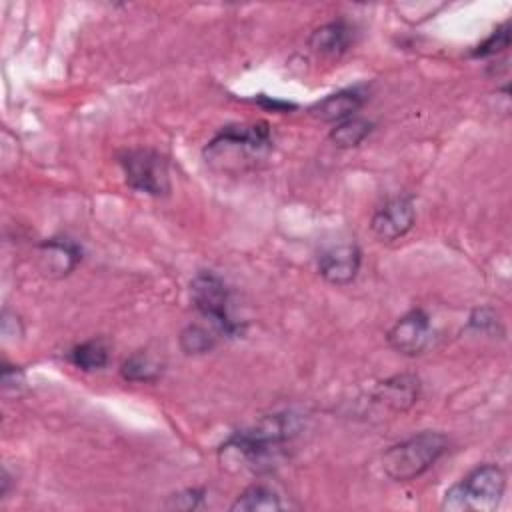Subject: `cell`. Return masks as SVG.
Listing matches in <instances>:
<instances>
[{
  "mask_svg": "<svg viewBox=\"0 0 512 512\" xmlns=\"http://www.w3.org/2000/svg\"><path fill=\"white\" fill-rule=\"evenodd\" d=\"M414 220H416V212H414L412 198L396 196L384 202L372 214L370 228L380 242H394L414 226Z\"/></svg>",
  "mask_w": 512,
  "mask_h": 512,
  "instance_id": "obj_8",
  "label": "cell"
},
{
  "mask_svg": "<svg viewBox=\"0 0 512 512\" xmlns=\"http://www.w3.org/2000/svg\"><path fill=\"white\" fill-rule=\"evenodd\" d=\"M446 450L448 438L426 430L390 446L382 454V470L394 482H410L422 476Z\"/></svg>",
  "mask_w": 512,
  "mask_h": 512,
  "instance_id": "obj_4",
  "label": "cell"
},
{
  "mask_svg": "<svg viewBox=\"0 0 512 512\" xmlns=\"http://www.w3.org/2000/svg\"><path fill=\"white\" fill-rule=\"evenodd\" d=\"M118 162L122 166L126 184L132 190L148 196H166L170 192L168 162L156 150H150V148L126 150Z\"/></svg>",
  "mask_w": 512,
  "mask_h": 512,
  "instance_id": "obj_6",
  "label": "cell"
},
{
  "mask_svg": "<svg viewBox=\"0 0 512 512\" xmlns=\"http://www.w3.org/2000/svg\"><path fill=\"white\" fill-rule=\"evenodd\" d=\"M386 340L390 348H394L398 354H422L432 340V324L428 314L422 308H412L394 322V326L386 334Z\"/></svg>",
  "mask_w": 512,
  "mask_h": 512,
  "instance_id": "obj_7",
  "label": "cell"
},
{
  "mask_svg": "<svg viewBox=\"0 0 512 512\" xmlns=\"http://www.w3.org/2000/svg\"><path fill=\"white\" fill-rule=\"evenodd\" d=\"M420 380L414 374H396L380 382L374 390V398L394 412H404L418 402Z\"/></svg>",
  "mask_w": 512,
  "mask_h": 512,
  "instance_id": "obj_12",
  "label": "cell"
},
{
  "mask_svg": "<svg viewBox=\"0 0 512 512\" xmlns=\"http://www.w3.org/2000/svg\"><path fill=\"white\" fill-rule=\"evenodd\" d=\"M160 364L148 352H134L120 366V376L126 382H154L160 376Z\"/></svg>",
  "mask_w": 512,
  "mask_h": 512,
  "instance_id": "obj_17",
  "label": "cell"
},
{
  "mask_svg": "<svg viewBox=\"0 0 512 512\" xmlns=\"http://www.w3.org/2000/svg\"><path fill=\"white\" fill-rule=\"evenodd\" d=\"M360 262L362 252L354 242H336L318 254V272L328 284L346 286L356 278Z\"/></svg>",
  "mask_w": 512,
  "mask_h": 512,
  "instance_id": "obj_9",
  "label": "cell"
},
{
  "mask_svg": "<svg viewBox=\"0 0 512 512\" xmlns=\"http://www.w3.org/2000/svg\"><path fill=\"white\" fill-rule=\"evenodd\" d=\"M190 298L200 316L210 320L220 336L238 338L244 334V322L236 320L230 312V290L224 280L210 272H198L190 282Z\"/></svg>",
  "mask_w": 512,
  "mask_h": 512,
  "instance_id": "obj_5",
  "label": "cell"
},
{
  "mask_svg": "<svg viewBox=\"0 0 512 512\" xmlns=\"http://www.w3.org/2000/svg\"><path fill=\"white\" fill-rule=\"evenodd\" d=\"M296 430L292 414H272L252 428L234 432L220 446V454L248 470H268L284 454V446L296 436Z\"/></svg>",
  "mask_w": 512,
  "mask_h": 512,
  "instance_id": "obj_1",
  "label": "cell"
},
{
  "mask_svg": "<svg viewBox=\"0 0 512 512\" xmlns=\"http://www.w3.org/2000/svg\"><path fill=\"white\" fill-rule=\"evenodd\" d=\"M364 102H366V94L362 88H358V86L344 88V90L328 94L326 98L316 102L310 108V114L322 122L338 124L346 118H352L362 108Z\"/></svg>",
  "mask_w": 512,
  "mask_h": 512,
  "instance_id": "obj_11",
  "label": "cell"
},
{
  "mask_svg": "<svg viewBox=\"0 0 512 512\" xmlns=\"http://www.w3.org/2000/svg\"><path fill=\"white\" fill-rule=\"evenodd\" d=\"M506 490V474L496 464H480L446 490L442 510L448 512H492Z\"/></svg>",
  "mask_w": 512,
  "mask_h": 512,
  "instance_id": "obj_3",
  "label": "cell"
},
{
  "mask_svg": "<svg viewBox=\"0 0 512 512\" xmlns=\"http://www.w3.org/2000/svg\"><path fill=\"white\" fill-rule=\"evenodd\" d=\"M82 260V248L70 238H48L38 246V262L44 274L62 278Z\"/></svg>",
  "mask_w": 512,
  "mask_h": 512,
  "instance_id": "obj_10",
  "label": "cell"
},
{
  "mask_svg": "<svg viewBox=\"0 0 512 512\" xmlns=\"http://www.w3.org/2000/svg\"><path fill=\"white\" fill-rule=\"evenodd\" d=\"M282 508L284 504L280 496L264 484L248 486L242 494L236 496V500L230 506L232 512H276Z\"/></svg>",
  "mask_w": 512,
  "mask_h": 512,
  "instance_id": "obj_14",
  "label": "cell"
},
{
  "mask_svg": "<svg viewBox=\"0 0 512 512\" xmlns=\"http://www.w3.org/2000/svg\"><path fill=\"white\" fill-rule=\"evenodd\" d=\"M354 42V28L344 20L328 22L316 28L308 36V46L312 52L328 58L342 56Z\"/></svg>",
  "mask_w": 512,
  "mask_h": 512,
  "instance_id": "obj_13",
  "label": "cell"
},
{
  "mask_svg": "<svg viewBox=\"0 0 512 512\" xmlns=\"http://www.w3.org/2000/svg\"><path fill=\"white\" fill-rule=\"evenodd\" d=\"M370 132H372V122H368L366 118L352 116V118H346V120L334 124V128L330 130V140L338 148H354Z\"/></svg>",
  "mask_w": 512,
  "mask_h": 512,
  "instance_id": "obj_16",
  "label": "cell"
},
{
  "mask_svg": "<svg viewBox=\"0 0 512 512\" xmlns=\"http://www.w3.org/2000/svg\"><path fill=\"white\" fill-rule=\"evenodd\" d=\"M508 46H510V24L504 22V24L498 26L482 44L476 46V50L472 52V56H476V58L494 56V54L506 50Z\"/></svg>",
  "mask_w": 512,
  "mask_h": 512,
  "instance_id": "obj_19",
  "label": "cell"
},
{
  "mask_svg": "<svg viewBox=\"0 0 512 512\" xmlns=\"http://www.w3.org/2000/svg\"><path fill=\"white\" fill-rule=\"evenodd\" d=\"M272 148L270 128L264 122L230 124L222 128L204 148L206 162L220 164L224 170L250 168Z\"/></svg>",
  "mask_w": 512,
  "mask_h": 512,
  "instance_id": "obj_2",
  "label": "cell"
},
{
  "mask_svg": "<svg viewBox=\"0 0 512 512\" xmlns=\"http://www.w3.org/2000/svg\"><path fill=\"white\" fill-rule=\"evenodd\" d=\"M24 384V374L18 366H8L2 364V386L8 390L10 386H14L16 390Z\"/></svg>",
  "mask_w": 512,
  "mask_h": 512,
  "instance_id": "obj_20",
  "label": "cell"
},
{
  "mask_svg": "<svg viewBox=\"0 0 512 512\" xmlns=\"http://www.w3.org/2000/svg\"><path fill=\"white\" fill-rule=\"evenodd\" d=\"M108 356H110V352L102 338H92V340L80 342L74 348H70V352L66 354L68 362L84 372L104 368L108 364Z\"/></svg>",
  "mask_w": 512,
  "mask_h": 512,
  "instance_id": "obj_15",
  "label": "cell"
},
{
  "mask_svg": "<svg viewBox=\"0 0 512 512\" xmlns=\"http://www.w3.org/2000/svg\"><path fill=\"white\" fill-rule=\"evenodd\" d=\"M216 344V338L202 326L198 324H192V326H186L180 334V346L186 354H204V352H210Z\"/></svg>",
  "mask_w": 512,
  "mask_h": 512,
  "instance_id": "obj_18",
  "label": "cell"
}]
</instances>
